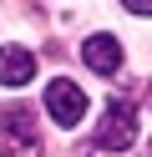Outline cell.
<instances>
[{
    "label": "cell",
    "mask_w": 152,
    "mask_h": 157,
    "mask_svg": "<svg viewBox=\"0 0 152 157\" xmlns=\"http://www.w3.org/2000/svg\"><path fill=\"white\" fill-rule=\"evenodd\" d=\"M0 157H41V137H36V112L25 101L0 112Z\"/></svg>",
    "instance_id": "6da1fadb"
},
{
    "label": "cell",
    "mask_w": 152,
    "mask_h": 157,
    "mask_svg": "<svg viewBox=\"0 0 152 157\" xmlns=\"http://www.w3.org/2000/svg\"><path fill=\"white\" fill-rule=\"evenodd\" d=\"M132 142H137V106H132L127 96H117V101H107V112H101L96 147L101 152H127Z\"/></svg>",
    "instance_id": "7a4b0ae2"
},
{
    "label": "cell",
    "mask_w": 152,
    "mask_h": 157,
    "mask_svg": "<svg viewBox=\"0 0 152 157\" xmlns=\"http://www.w3.org/2000/svg\"><path fill=\"white\" fill-rule=\"evenodd\" d=\"M46 112L56 117L61 127H81V117H86V91H81L71 76H56V81L46 86Z\"/></svg>",
    "instance_id": "3957f363"
},
{
    "label": "cell",
    "mask_w": 152,
    "mask_h": 157,
    "mask_svg": "<svg viewBox=\"0 0 152 157\" xmlns=\"http://www.w3.org/2000/svg\"><path fill=\"white\" fill-rule=\"evenodd\" d=\"M36 76V56L25 46H0V86H30Z\"/></svg>",
    "instance_id": "277c9868"
},
{
    "label": "cell",
    "mask_w": 152,
    "mask_h": 157,
    "mask_svg": "<svg viewBox=\"0 0 152 157\" xmlns=\"http://www.w3.org/2000/svg\"><path fill=\"white\" fill-rule=\"evenodd\" d=\"M81 56H86V66H91V71L111 76V71L122 66V41H117V36H91V41L81 46Z\"/></svg>",
    "instance_id": "5b68a950"
},
{
    "label": "cell",
    "mask_w": 152,
    "mask_h": 157,
    "mask_svg": "<svg viewBox=\"0 0 152 157\" xmlns=\"http://www.w3.org/2000/svg\"><path fill=\"white\" fill-rule=\"evenodd\" d=\"M122 5H127L132 15H152V0H122Z\"/></svg>",
    "instance_id": "8992f818"
}]
</instances>
